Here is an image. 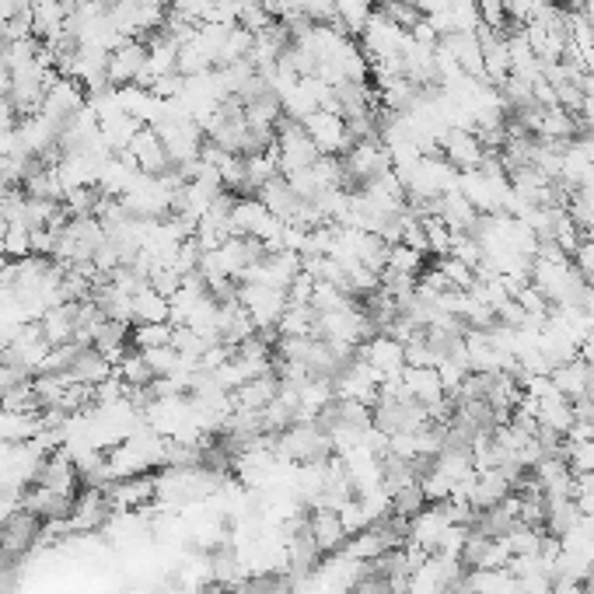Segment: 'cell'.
Wrapping results in <instances>:
<instances>
[{
  "instance_id": "cell-12",
  "label": "cell",
  "mask_w": 594,
  "mask_h": 594,
  "mask_svg": "<svg viewBox=\"0 0 594 594\" xmlns=\"http://www.w3.org/2000/svg\"><path fill=\"white\" fill-rule=\"evenodd\" d=\"M469 594H518V577L511 567L497 570H472L469 581L462 584Z\"/></svg>"
},
{
  "instance_id": "cell-2",
  "label": "cell",
  "mask_w": 594,
  "mask_h": 594,
  "mask_svg": "<svg viewBox=\"0 0 594 594\" xmlns=\"http://www.w3.org/2000/svg\"><path fill=\"white\" fill-rule=\"evenodd\" d=\"M301 126L308 130V137L315 140V147H318L322 154H332V158H343V154L353 147L350 130H346V119L336 116V112H329V109L311 112V116L304 119Z\"/></svg>"
},
{
  "instance_id": "cell-17",
  "label": "cell",
  "mask_w": 594,
  "mask_h": 594,
  "mask_svg": "<svg viewBox=\"0 0 594 594\" xmlns=\"http://www.w3.org/2000/svg\"><path fill=\"white\" fill-rule=\"evenodd\" d=\"M577 357H581L584 364H591V367H594V325L588 329V336L581 339V350H577Z\"/></svg>"
},
{
  "instance_id": "cell-8",
  "label": "cell",
  "mask_w": 594,
  "mask_h": 594,
  "mask_svg": "<svg viewBox=\"0 0 594 594\" xmlns=\"http://www.w3.org/2000/svg\"><path fill=\"white\" fill-rule=\"evenodd\" d=\"M308 535L315 539V546L322 556L339 553V546H346V539H350V532H346L343 521H339V511H325V507H315V511H311Z\"/></svg>"
},
{
  "instance_id": "cell-11",
  "label": "cell",
  "mask_w": 594,
  "mask_h": 594,
  "mask_svg": "<svg viewBox=\"0 0 594 594\" xmlns=\"http://www.w3.org/2000/svg\"><path fill=\"white\" fill-rule=\"evenodd\" d=\"M133 322L147 325V322H172V301L161 291H154L151 284H144L133 294Z\"/></svg>"
},
{
  "instance_id": "cell-3",
  "label": "cell",
  "mask_w": 594,
  "mask_h": 594,
  "mask_svg": "<svg viewBox=\"0 0 594 594\" xmlns=\"http://www.w3.org/2000/svg\"><path fill=\"white\" fill-rule=\"evenodd\" d=\"M357 357L364 360V364H371L381 381L399 378L402 367H406V343H399V339L388 336V332H374L357 350Z\"/></svg>"
},
{
  "instance_id": "cell-1",
  "label": "cell",
  "mask_w": 594,
  "mask_h": 594,
  "mask_svg": "<svg viewBox=\"0 0 594 594\" xmlns=\"http://www.w3.org/2000/svg\"><path fill=\"white\" fill-rule=\"evenodd\" d=\"M322 158V151L315 147V140L308 137L301 123L294 119H280L277 123V161H280V175H294L311 168L315 161Z\"/></svg>"
},
{
  "instance_id": "cell-5",
  "label": "cell",
  "mask_w": 594,
  "mask_h": 594,
  "mask_svg": "<svg viewBox=\"0 0 594 594\" xmlns=\"http://www.w3.org/2000/svg\"><path fill=\"white\" fill-rule=\"evenodd\" d=\"M441 158L448 161L451 168H458V172H472V168L483 165L486 147L479 144V137L472 130H465V126H451V130H444V137H441Z\"/></svg>"
},
{
  "instance_id": "cell-7",
  "label": "cell",
  "mask_w": 594,
  "mask_h": 594,
  "mask_svg": "<svg viewBox=\"0 0 594 594\" xmlns=\"http://www.w3.org/2000/svg\"><path fill=\"white\" fill-rule=\"evenodd\" d=\"M126 151L137 158V165H140V172H144V175H161V172H168V168H172L168 151H165V144H161V137H158V130H154V126H140L137 137L130 140V147H126Z\"/></svg>"
},
{
  "instance_id": "cell-16",
  "label": "cell",
  "mask_w": 594,
  "mask_h": 594,
  "mask_svg": "<svg viewBox=\"0 0 594 594\" xmlns=\"http://www.w3.org/2000/svg\"><path fill=\"white\" fill-rule=\"evenodd\" d=\"M409 39L416 42V46H427V49H437V42H441V35H437V28L430 25L427 18H420L413 28H409Z\"/></svg>"
},
{
  "instance_id": "cell-14",
  "label": "cell",
  "mask_w": 594,
  "mask_h": 594,
  "mask_svg": "<svg viewBox=\"0 0 594 594\" xmlns=\"http://www.w3.org/2000/svg\"><path fill=\"white\" fill-rule=\"evenodd\" d=\"M175 336V322H147V325H133L130 329V343L133 350H161V346H172Z\"/></svg>"
},
{
  "instance_id": "cell-9",
  "label": "cell",
  "mask_w": 594,
  "mask_h": 594,
  "mask_svg": "<svg viewBox=\"0 0 594 594\" xmlns=\"http://www.w3.org/2000/svg\"><path fill=\"white\" fill-rule=\"evenodd\" d=\"M402 385H406V392L413 395L416 402H423V406H437V402L448 399V392H444V381L441 374H437V367H402Z\"/></svg>"
},
{
  "instance_id": "cell-15",
  "label": "cell",
  "mask_w": 594,
  "mask_h": 594,
  "mask_svg": "<svg viewBox=\"0 0 594 594\" xmlns=\"http://www.w3.org/2000/svg\"><path fill=\"white\" fill-rule=\"evenodd\" d=\"M423 252L409 249L406 242H392L388 245V259H385V273H399V277H420L423 273Z\"/></svg>"
},
{
  "instance_id": "cell-4",
  "label": "cell",
  "mask_w": 594,
  "mask_h": 594,
  "mask_svg": "<svg viewBox=\"0 0 594 594\" xmlns=\"http://www.w3.org/2000/svg\"><path fill=\"white\" fill-rule=\"evenodd\" d=\"M88 105V91H84L81 81L67 74H56V81L46 88V98H42V116L56 119L63 126V119H70L74 112H81Z\"/></svg>"
},
{
  "instance_id": "cell-13",
  "label": "cell",
  "mask_w": 594,
  "mask_h": 594,
  "mask_svg": "<svg viewBox=\"0 0 594 594\" xmlns=\"http://www.w3.org/2000/svg\"><path fill=\"white\" fill-rule=\"evenodd\" d=\"M140 126H144L140 119L123 112V116H112V119H105V123H98V133H102V144L109 147L112 154H123L126 147H130V140L137 137Z\"/></svg>"
},
{
  "instance_id": "cell-6",
  "label": "cell",
  "mask_w": 594,
  "mask_h": 594,
  "mask_svg": "<svg viewBox=\"0 0 594 594\" xmlns=\"http://www.w3.org/2000/svg\"><path fill=\"white\" fill-rule=\"evenodd\" d=\"M144 67H147V42L123 39L109 53V67H105V74H109L112 88H126V84H137V77Z\"/></svg>"
},
{
  "instance_id": "cell-10",
  "label": "cell",
  "mask_w": 594,
  "mask_h": 594,
  "mask_svg": "<svg viewBox=\"0 0 594 594\" xmlns=\"http://www.w3.org/2000/svg\"><path fill=\"white\" fill-rule=\"evenodd\" d=\"M553 385H556V392L560 395H567L570 402H577V399H584L588 395V385H591V364H584L581 357H574V360H567V364H560V367H553Z\"/></svg>"
}]
</instances>
